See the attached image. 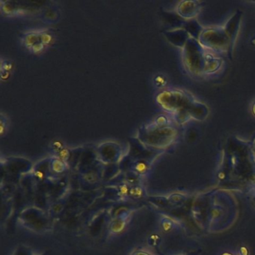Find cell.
Here are the masks:
<instances>
[{
  "label": "cell",
  "mask_w": 255,
  "mask_h": 255,
  "mask_svg": "<svg viewBox=\"0 0 255 255\" xmlns=\"http://www.w3.org/2000/svg\"><path fill=\"white\" fill-rule=\"evenodd\" d=\"M240 17H238L237 14H235L231 20L227 23L225 29V32L228 34L231 43H234L237 38V32L239 31V26H240Z\"/></svg>",
  "instance_id": "11"
},
{
  "label": "cell",
  "mask_w": 255,
  "mask_h": 255,
  "mask_svg": "<svg viewBox=\"0 0 255 255\" xmlns=\"http://www.w3.org/2000/svg\"><path fill=\"white\" fill-rule=\"evenodd\" d=\"M159 103L164 108L175 113L181 110H189L194 101L181 92H170L160 95Z\"/></svg>",
  "instance_id": "5"
},
{
  "label": "cell",
  "mask_w": 255,
  "mask_h": 255,
  "mask_svg": "<svg viewBox=\"0 0 255 255\" xmlns=\"http://www.w3.org/2000/svg\"><path fill=\"white\" fill-rule=\"evenodd\" d=\"M131 216V211L125 210L117 215L110 223L109 230L113 234H119L123 232L129 223V218Z\"/></svg>",
  "instance_id": "9"
},
{
  "label": "cell",
  "mask_w": 255,
  "mask_h": 255,
  "mask_svg": "<svg viewBox=\"0 0 255 255\" xmlns=\"http://www.w3.org/2000/svg\"><path fill=\"white\" fill-rule=\"evenodd\" d=\"M47 218L42 210L37 208H29L23 212L20 216L23 224L29 228L36 230L40 228L42 229L47 224Z\"/></svg>",
  "instance_id": "6"
},
{
  "label": "cell",
  "mask_w": 255,
  "mask_h": 255,
  "mask_svg": "<svg viewBox=\"0 0 255 255\" xmlns=\"http://www.w3.org/2000/svg\"><path fill=\"white\" fill-rule=\"evenodd\" d=\"M201 46L213 51L222 52L228 50L231 46V40L224 28H208L204 29L199 36Z\"/></svg>",
  "instance_id": "4"
},
{
  "label": "cell",
  "mask_w": 255,
  "mask_h": 255,
  "mask_svg": "<svg viewBox=\"0 0 255 255\" xmlns=\"http://www.w3.org/2000/svg\"><path fill=\"white\" fill-rule=\"evenodd\" d=\"M252 113L255 116V103L253 104V107H252Z\"/></svg>",
  "instance_id": "19"
},
{
  "label": "cell",
  "mask_w": 255,
  "mask_h": 255,
  "mask_svg": "<svg viewBox=\"0 0 255 255\" xmlns=\"http://www.w3.org/2000/svg\"><path fill=\"white\" fill-rule=\"evenodd\" d=\"M222 255H234V254L229 253V252H225V253L222 254Z\"/></svg>",
  "instance_id": "20"
},
{
  "label": "cell",
  "mask_w": 255,
  "mask_h": 255,
  "mask_svg": "<svg viewBox=\"0 0 255 255\" xmlns=\"http://www.w3.org/2000/svg\"><path fill=\"white\" fill-rule=\"evenodd\" d=\"M201 11V3L196 1H184L177 7V13L185 19H192Z\"/></svg>",
  "instance_id": "8"
},
{
  "label": "cell",
  "mask_w": 255,
  "mask_h": 255,
  "mask_svg": "<svg viewBox=\"0 0 255 255\" xmlns=\"http://www.w3.org/2000/svg\"><path fill=\"white\" fill-rule=\"evenodd\" d=\"M211 202L209 203L207 227L211 231H219L225 230L234 223L237 214V207L234 198L231 194L226 192H213V199L212 193L208 194Z\"/></svg>",
  "instance_id": "1"
},
{
  "label": "cell",
  "mask_w": 255,
  "mask_h": 255,
  "mask_svg": "<svg viewBox=\"0 0 255 255\" xmlns=\"http://www.w3.org/2000/svg\"><path fill=\"white\" fill-rule=\"evenodd\" d=\"M188 111L190 115V117L198 121L204 120L208 114L207 107L204 104L198 102L192 103Z\"/></svg>",
  "instance_id": "12"
},
{
  "label": "cell",
  "mask_w": 255,
  "mask_h": 255,
  "mask_svg": "<svg viewBox=\"0 0 255 255\" xmlns=\"http://www.w3.org/2000/svg\"><path fill=\"white\" fill-rule=\"evenodd\" d=\"M132 168L135 175H144L149 170V164L146 161H137L132 165Z\"/></svg>",
  "instance_id": "14"
},
{
  "label": "cell",
  "mask_w": 255,
  "mask_h": 255,
  "mask_svg": "<svg viewBox=\"0 0 255 255\" xmlns=\"http://www.w3.org/2000/svg\"><path fill=\"white\" fill-rule=\"evenodd\" d=\"M144 195H145V190L141 186L135 185V186H131L129 189V196L133 199H139L144 197Z\"/></svg>",
  "instance_id": "16"
},
{
  "label": "cell",
  "mask_w": 255,
  "mask_h": 255,
  "mask_svg": "<svg viewBox=\"0 0 255 255\" xmlns=\"http://www.w3.org/2000/svg\"><path fill=\"white\" fill-rule=\"evenodd\" d=\"M167 37H168L169 41L174 45L182 47V48L185 47L186 43L190 38L187 31L184 30V29H178V30L173 31V32H169Z\"/></svg>",
  "instance_id": "10"
},
{
  "label": "cell",
  "mask_w": 255,
  "mask_h": 255,
  "mask_svg": "<svg viewBox=\"0 0 255 255\" xmlns=\"http://www.w3.org/2000/svg\"><path fill=\"white\" fill-rule=\"evenodd\" d=\"M205 56L206 53L199 41L190 37L183 47V61L187 69L193 74L204 73Z\"/></svg>",
  "instance_id": "3"
},
{
  "label": "cell",
  "mask_w": 255,
  "mask_h": 255,
  "mask_svg": "<svg viewBox=\"0 0 255 255\" xmlns=\"http://www.w3.org/2000/svg\"><path fill=\"white\" fill-rule=\"evenodd\" d=\"M222 63L221 59L215 57L213 55L206 54L204 73L216 72L222 66Z\"/></svg>",
  "instance_id": "13"
},
{
  "label": "cell",
  "mask_w": 255,
  "mask_h": 255,
  "mask_svg": "<svg viewBox=\"0 0 255 255\" xmlns=\"http://www.w3.org/2000/svg\"><path fill=\"white\" fill-rule=\"evenodd\" d=\"M50 168L53 172L60 174L66 169V164L65 161L61 159H55L50 163Z\"/></svg>",
  "instance_id": "15"
},
{
  "label": "cell",
  "mask_w": 255,
  "mask_h": 255,
  "mask_svg": "<svg viewBox=\"0 0 255 255\" xmlns=\"http://www.w3.org/2000/svg\"><path fill=\"white\" fill-rule=\"evenodd\" d=\"M63 204H61V203H58V204H56L53 206V211L54 212L55 214H59L63 210Z\"/></svg>",
  "instance_id": "18"
},
{
  "label": "cell",
  "mask_w": 255,
  "mask_h": 255,
  "mask_svg": "<svg viewBox=\"0 0 255 255\" xmlns=\"http://www.w3.org/2000/svg\"><path fill=\"white\" fill-rule=\"evenodd\" d=\"M100 159L104 163L113 164L120 161L122 158V150L116 144H105L101 145L98 149Z\"/></svg>",
  "instance_id": "7"
},
{
  "label": "cell",
  "mask_w": 255,
  "mask_h": 255,
  "mask_svg": "<svg viewBox=\"0 0 255 255\" xmlns=\"http://www.w3.org/2000/svg\"><path fill=\"white\" fill-rule=\"evenodd\" d=\"M129 255H153L148 251L145 249H138L132 251Z\"/></svg>",
  "instance_id": "17"
},
{
  "label": "cell",
  "mask_w": 255,
  "mask_h": 255,
  "mask_svg": "<svg viewBox=\"0 0 255 255\" xmlns=\"http://www.w3.org/2000/svg\"><path fill=\"white\" fill-rule=\"evenodd\" d=\"M176 136L175 130L169 127L155 126L145 128L139 132L140 141L154 148H164L172 143Z\"/></svg>",
  "instance_id": "2"
}]
</instances>
